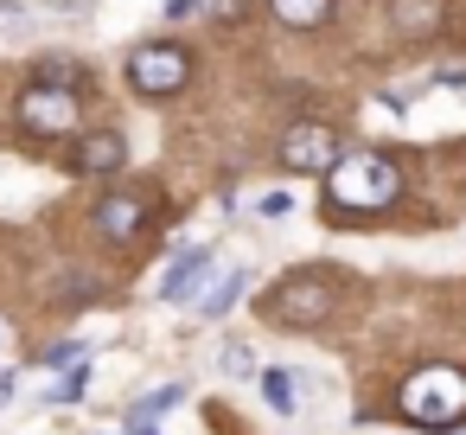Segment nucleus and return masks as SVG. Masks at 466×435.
I'll return each instance as SVG.
<instances>
[{
    "label": "nucleus",
    "instance_id": "f257e3e1",
    "mask_svg": "<svg viewBox=\"0 0 466 435\" xmlns=\"http://www.w3.org/2000/svg\"><path fill=\"white\" fill-rule=\"evenodd\" d=\"M402 192V167L377 148H358V154H339L326 167V199L339 212H390Z\"/></svg>",
    "mask_w": 466,
    "mask_h": 435
},
{
    "label": "nucleus",
    "instance_id": "f03ea898",
    "mask_svg": "<svg viewBox=\"0 0 466 435\" xmlns=\"http://www.w3.org/2000/svg\"><path fill=\"white\" fill-rule=\"evenodd\" d=\"M396 409L421 429H453L466 422V371L460 365H421L402 390H396Z\"/></svg>",
    "mask_w": 466,
    "mask_h": 435
},
{
    "label": "nucleus",
    "instance_id": "7ed1b4c3",
    "mask_svg": "<svg viewBox=\"0 0 466 435\" xmlns=\"http://www.w3.org/2000/svg\"><path fill=\"white\" fill-rule=\"evenodd\" d=\"M332 307H339V288H332V275H319V269L281 275V282L268 288V301H262V314L281 320V326H319Z\"/></svg>",
    "mask_w": 466,
    "mask_h": 435
},
{
    "label": "nucleus",
    "instance_id": "20e7f679",
    "mask_svg": "<svg viewBox=\"0 0 466 435\" xmlns=\"http://www.w3.org/2000/svg\"><path fill=\"white\" fill-rule=\"evenodd\" d=\"M186 78H192V58H186V46H135L128 52V84L141 90V97H173V90H186Z\"/></svg>",
    "mask_w": 466,
    "mask_h": 435
},
{
    "label": "nucleus",
    "instance_id": "39448f33",
    "mask_svg": "<svg viewBox=\"0 0 466 435\" xmlns=\"http://www.w3.org/2000/svg\"><path fill=\"white\" fill-rule=\"evenodd\" d=\"M14 116H20L33 135H71V129H77V97L46 78V84H26V90H20Z\"/></svg>",
    "mask_w": 466,
    "mask_h": 435
},
{
    "label": "nucleus",
    "instance_id": "423d86ee",
    "mask_svg": "<svg viewBox=\"0 0 466 435\" xmlns=\"http://www.w3.org/2000/svg\"><path fill=\"white\" fill-rule=\"evenodd\" d=\"M339 154H345V148H339V135H332V129H319V122H294V129L281 135V148H275V161H281L288 173H326Z\"/></svg>",
    "mask_w": 466,
    "mask_h": 435
},
{
    "label": "nucleus",
    "instance_id": "0eeeda50",
    "mask_svg": "<svg viewBox=\"0 0 466 435\" xmlns=\"http://www.w3.org/2000/svg\"><path fill=\"white\" fill-rule=\"evenodd\" d=\"M128 161V141L116 135V129H103V135H84L77 141V173H116Z\"/></svg>",
    "mask_w": 466,
    "mask_h": 435
},
{
    "label": "nucleus",
    "instance_id": "6e6552de",
    "mask_svg": "<svg viewBox=\"0 0 466 435\" xmlns=\"http://www.w3.org/2000/svg\"><path fill=\"white\" fill-rule=\"evenodd\" d=\"M205 263H211V250H205V243L179 250V256L167 263V275H160V295H167V301H192V282L205 275Z\"/></svg>",
    "mask_w": 466,
    "mask_h": 435
},
{
    "label": "nucleus",
    "instance_id": "1a4fd4ad",
    "mask_svg": "<svg viewBox=\"0 0 466 435\" xmlns=\"http://www.w3.org/2000/svg\"><path fill=\"white\" fill-rule=\"evenodd\" d=\"M141 218H147V212H141V199H128V192H116V199L96 205V231H103V237H135Z\"/></svg>",
    "mask_w": 466,
    "mask_h": 435
},
{
    "label": "nucleus",
    "instance_id": "9d476101",
    "mask_svg": "<svg viewBox=\"0 0 466 435\" xmlns=\"http://www.w3.org/2000/svg\"><path fill=\"white\" fill-rule=\"evenodd\" d=\"M243 288H249V275H243V269H230L224 282H211V295H192V307H198L205 320H218V314H230V307L243 301Z\"/></svg>",
    "mask_w": 466,
    "mask_h": 435
},
{
    "label": "nucleus",
    "instance_id": "9b49d317",
    "mask_svg": "<svg viewBox=\"0 0 466 435\" xmlns=\"http://www.w3.org/2000/svg\"><path fill=\"white\" fill-rule=\"evenodd\" d=\"M268 14H275L281 26H294V33H307V26H319V20H332V0H268Z\"/></svg>",
    "mask_w": 466,
    "mask_h": 435
},
{
    "label": "nucleus",
    "instance_id": "f8f14e48",
    "mask_svg": "<svg viewBox=\"0 0 466 435\" xmlns=\"http://www.w3.org/2000/svg\"><path fill=\"white\" fill-rule=\"evenodd\" d=\"M396 33H434L441 26V0H390Z\"/></svg>",
    "mask_w": 466,
    "mask_h": 435
},
{
    "label": "nucleus",
    "instance_id": "ddd939ff",
    "mask_svg": "<svg viewBox=\"0 0 466 435\" xmlns=\"http://www.w3.org/2000/svg\"><path fill=\"white\" fill-rule=\"evenodd\" d=\"M262 390H268V403H275L281 416H294V371H281V365L262 371Z\"/></svg>",
    "mask_w": 466,
    "mask_h": 435
},
{
    "label": "nucleus",
    "instance_id": "4468645a",
    "mask_svg": "<svg viewBox=\"0 0 466 435\" xmlns=\"http://www.w3.org/2000/svg\"><path fill=\"white\" fill-rule=\"evenodd\" d=\"M179 397H186V390H179V384H160V390H154V397H147V403H141V409H135V416H154V409H173V403H179Z\"/></svg>",
    "mask_w": 466,
    "mask_h": 435
},
{
    "label": "nucleus",
    "instance_id": "2eb2a0df",
    "mask_svg": "<svg viewBox=\"0 0 466 435\" xmlns=\"http://www.w3.org/2000/svg\"><path fill=\"white\" fill-rule=\"evenodd\" d=\"M52 397H58V403H77V397H84V365H77V371H65V384H58Z\"/></svg>",
    "mask_w": 466,
    "mask_h": 435
},
{
    "label": "nucleus",
    "instance_id": "dca6fc26",
    "mask_svg": "<svg viewBox=\"0 0 466 435\" xmlns=\"http://www.w3.org/2000/svg\"><path fill=\"white\" fill-rule=\"evenodd\" d=\"M0 339H7V320H0Z\"/></svg>",
    "mask_w": 466,
    "mask_h": 435
},
{
    "label": "nucleus",
    "instance_id": "f3484780",
    "mask_svg": "<svg viewBox=\"0 0 466 435\" xmlns=\"http://www.w3.org/2000/svg\"><path fill=\"white\" fill-rule=\"evenodd\" d=\"M428 435H447V429H428Z\"/></svg>",
    "mask_w": 466,
    "mask_h": 435
},
{
    "label": "nucleus",
    "instance_id": "a211bd4d",
    "mask_svg": "<svg viewBox=\"0 0 466 435\" xmlns=\"http://www.w3.org/2000/svg\"><path fill=\"white\" fill-rule=\"evenodd\" d=\"M0 7H14V0H0Z\"/></svg>",
    "mask_w": 466,
    "mask_h": 435
},
{
    "label": "nucleus",
    "instance_id": "6ab92c4d",
    "mask_svg": "<svg viewBox=\"0 0 466 435\" xmlns=\"http://www.w3.org/2000/svg\"><path fill=\"white\" fill-rule=\"evenodd\" d=\"M141 435H147V429H141Z\"/></svg>",
    "mask_w": 466,
    "mask_h": 435
}]
</instances>
